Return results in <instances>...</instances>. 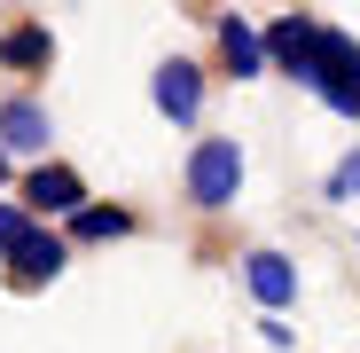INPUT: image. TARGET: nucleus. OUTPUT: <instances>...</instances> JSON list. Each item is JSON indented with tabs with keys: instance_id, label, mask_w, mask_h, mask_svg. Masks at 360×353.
I'll return each instance as SVG.
<instances>
[{
	"instance_id": "f257e3e1",
	"label": "nucleus",
	"mask_w": 360,
	"mask_h": 353,
	"mask_svg": "<svg viewBox=\"0 0 360 353\" xmlns=\"http://www.w3.org/2000/svg\"><path fill=\"white\" fill-rule=\"evenodd\" d=\"M266 47H274V55H282V63L306 79L329 110H360V47H352L345 32L314 24V16H282Z\"/></svg>"
},
{
	"instance_id": "f03ea898",
	"label": "nucleus",
	"mask_w": 360,
	"mask_h": 353,
	"mask_svg": "<svg viewBox=\"0 0 360 353\" xmlns=\"http://www.w3.org/2000/svg\"><path fill=\"white\" fill-rule=\"evenodd\" d=\"M235 181H243V149H235V142H196V157H188V197H196L204 212H219V204H235Z\"/></svg>"
},
{
	"instance_id": "7ed1b4c3",
	"label": "nucleus",
	"mask_w": 360,
	"mask_h": 353,
	"mask_svg": "<svg viewBox=\"0 0 360 353\" xmlns=\"http://www.w3.org/2000/svg\"><path fill=\"white\" fill-rule=\"evenodd\" d=\"M32 204L39 212H71V204H86V181H79L71 165H39L32 173Z\"/></svg>"
},
{
	"instance_id": "20e7f679",
	"label": "nucleus",
	"mask_w": 360,
	"mask_h": 353,
	"mask_svg": "<svg viewBox=\"0 0 360 353\" xmlns=\"http://www.w3.org/2000/svg\"><path fill=\"white\" fill-rule=\"evenodd\" d=\"M0 142H8V149H47L55 126H47L39 102H8V110H0Z\"/></svg>"
},
{
	"instance_id": "39448f33",
	"label": "nucleus",
	"mask_w": 360,
	"mask_h": 353,
	"mask_svg": "<svg viewBox=\"0 0 360 353\" xmlns=\"http://www.w3.org/2000/svg\"><path fill=\"white\" fill-rule=\"evenodd\" d=\"M196 102H204L196 63H165V71H157V110H165V118H196Z\"/></svg>"
},
{
	"instance_id": "423d86ee",
	"label": "nucleus",
	"mask_w": 360,
	"mask_h": 353,
	"mask_svg": "<svg viewBox=\"0 0 360 353\" xmlns=\"http://www.w3.org/2000/svg\"><path fill=\"white\" fill-rule=\"evenodd\" d=\"M243 267H251V290H259V306H290L297 275H290V259H282V252H251Z\"/></svg>"
},
{
	"instance_id": "0eeeda50",
	"label": "nucleus",
	"mask_w": 360,
	"mask_h": 353,
	"mask_svg": "<svg viewBox=\"0 0 360 353\" xmlns=\"http://www.w3.org/2000/svg\"><path fill=\"white\" fill-rule=\"evenodd\" d=\"M219 47H227V63H235V71H259V63H266V39H259L243 16H227V24H219Z\"/></svg>"
},
{
	"instance_id": "6e6552de",
	"label": "nucleus",
	"mask_w": 360,
	"mask_h": 353,
	"mask_svg": "<svg viewBox=\"0 0 360 353\" xmlns=\"http://www.w3.org/2000/svg\"><path fill=\"white\" fill-rule=\"evenodd\" d=\"M16 267H24V275H55V267H63V244L32 228V235H24V252H16Z\"/></svg>"
},
{
	"instance_id": "1a4fd4ad",
	"label": "nucleus",
	"mask_w": 360,
	"mask_h": 353,
	"mask_svg": "<svg viewBox=\"0 0 360 353\" xmlns=\"http://www.w3.org/2000/svg\"><path fill=\"white\" fill-rule=\"evenodd\" d=\"M24 235H32V228H24V212H16V204H0V252L16 259V252H24Z\"/></svg>"
},
{
	"instance_id": "9d476101",
	"label": "nucleus",
	"mask_w": 360,
	"mask_h": 353,
	"mask_svg": "<svg viewBox=\"0 0 360 353\" xmlns=\"http://www.w3.org/2000/svg\"><path fill=\"white\" fill-rule=\"evenodd\" d=\"M39 55H47V32H16L8 39V63H39Z\"/></svg>"
},
{
	"instance_id": "9b49d317",
	"label": "nucleus",
	"mask_w": 360,
	"mask_h": 353,
	"mask_svg": "<svg viewBox=\"0 0 360 353\" xmlns=\"http://www.w3.org/2000/svg\"><path fill=\"white\" fill-rule=\"evenodd\" d=\"M117 228H126L117 204H110V212H79V235H117Z\"/></svg>"
},
{
	"instance_id": "f8f14e48",
	"label": "nucleus",
	"mask_w": 360,
	"mask_h": 353,
	"mask_svg": "<svg viewBox=\"0 0 360 353\" xmlns=\"http://www.w3.org/2000/svg\"><path fill=\"white\" fill-rule=\"evenodd\" d=\"M329 189H337V197H345V204H352V197H360V157H345V165H337V181H329Z\"/></svg>"
},
{
	"instance_id": "ddd939ff",
	"label": "nucleus",
	"mask_w": 360,
	"mask_h": 353,
	"mask_svg": "<svg viewBox=\"0 0 360 353\" xmlns=\"http://www.w3.org/2000/svg\"><path fill=\"white\" fill-rule=\"evenodd\" d=\"M0 181H8V157H0Z\"/></svg>"
}]
</instances>
